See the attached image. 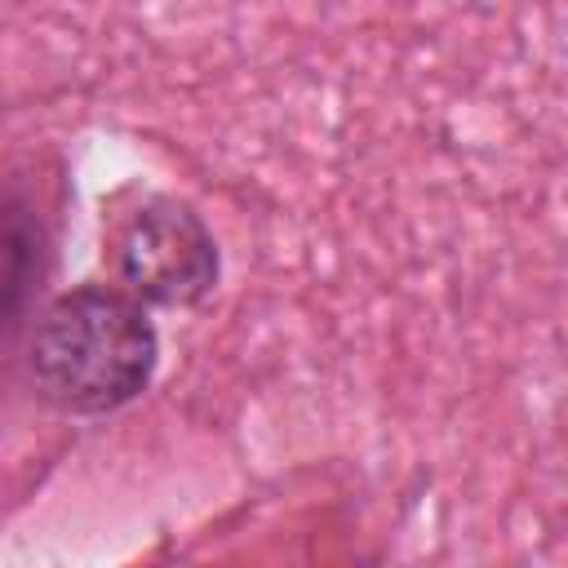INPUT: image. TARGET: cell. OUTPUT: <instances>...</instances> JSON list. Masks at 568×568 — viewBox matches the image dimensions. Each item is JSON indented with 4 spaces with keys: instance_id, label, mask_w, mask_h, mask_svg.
<instances>
[{
    "instance_id": "obj_1",
    "label": "cell",
    "mask_w": 568,
    "mask_h": 568,
    "mask_svg": "<svg viewBox=\"0 0 568 568\" xmlns=\"http://www.w3.org/2000/svg\"><path fill=\"white\" fill-rule=\"evenodd\" d=\"M22 359L40 404L67 417H102L151 386L160 333L146 302L120 284H75L44 302Z\"/></svg>"
},
{
    "instance_id": "obj_2",
    "label": "cell",
    "mask_w": 568,
    "mask_h": 568,
    "mask_svg": "<svg viewBox=\"0 0 568 568\" xmlns=\"http://www.w3.org/2000/svg\"><path fill=\"white\" fill-rule=\"evenodd\" d=\"M106 262L146 306H195L213 293L222 257L209 222L178 195H133L106 217Z\"/></svg>"
},
{
    "instance_id": "obj_3",
    "label": "cell",
    "mask_w": 568,
    "mask_h": 568,
    "mask_svg": "<svg viewBox=\"0 0 568 568\" xmlns=\"http://www.w3.org/2000/svg\"><path fill=\"white\" fill-rule=\"evenodd\" d=\"M53 271V209L31 178L0 182V382L27 351Z\"/></svg>"
}]
</instances>
